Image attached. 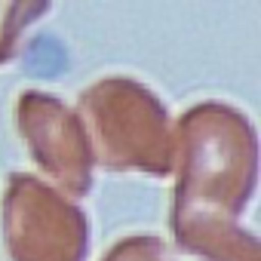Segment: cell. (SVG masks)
Returning a JSON list of instances; mask_svg holds the SVG:
<instances>
[{
	"instance_id": "cell-3",
	"label": "cell",
	"mask_w": 261,
	"mask_h": 261,
	"mask_svg": "<svg viewBox=\"0 0 261 261\" xmlns=\"http://www.w3.org/2000/svg\"><path fill=\"white\" fill-rule=\"evenodd\" d=\"M4 240L13 261H86L89 221L40 178L13 175L4 188Z\"/></svg>"
},
{
	"instance_id": "cell-6",
	"label": "cell",
	"mask_w": 261,
	"mask_h": 261,
	"mask_svg": "<svg viewBox=\"0 0 261 261\" xmlns=\"http://www.w3.org/2000/svg\"><path fill=\"white\" fill-rule=\"evenodd\" d=\"M105 261H166V252L157 237H129L120 240L105 255Z\"/></svg>"
},
{
	"instance_id": "cell-2",
	"label": "cell",
	"mask_w": 261,
	"mask_h": 261,
	"mask_svg": "<svg viewBox=\"0 0 261 261\" xmlns=\"http://www.w3.org/2000/svg\"><path fill=\"white\" fill-rule=\"evenodd\" d=\"M92 157L117 172L163 178L175 169V129L166 105L133 77H105L83 89L80 114Z\"/></svg>"
},
{
	"instance_id": "cell-5",
	"label": "cell",
	"mask_w": 261,
	"mask_h": 261,
	"mask_svg": "<svg viewBox=\"0 0 261 261\" xmlns=\"http://www.w3.org/2000/svg\"><path fill=\"white\" fill-rule=\"evenodd\" d=\"M46 13H49V4H0V65L16 56L19 37L25 34V28Z\"/></svg>"
},
{
	"instance_id": "cell-1",
	"label": "cell",
	"mask_w": 261,
	"mask_h": 261,
	"mask_svg": "<svg viewBox=\"0 0 261 261\" xmlns=\"http://www.w3.org/2000/svg\"><path fill=\"white\" fill-rule=\"evenodd\" d=\"M178 185L172 237L203 261H258V240L240 224L255 194L258 139L246 114L221 101L191 108L175 129Z\"/></svg>"
},
{
	"instance_id": "cell-4",
	"label": "cell",
	"mask_w": 261,
	"mask_h": 261,
	"mask_svg": "<svg viewBox=\"0 0 261 261\" xmlns=\"http://www.w3.org/2000/svg\"><path fill=\"white\" fill-rule=\"evenodd\" d=\"M16 123L34 163L65 191V197H86L95 157L77 111L49 92L28 89L19 95Z\"/></svg>"
}]
</instances>
